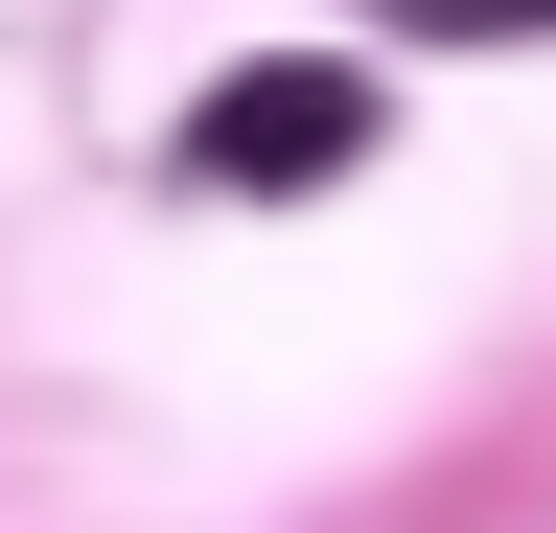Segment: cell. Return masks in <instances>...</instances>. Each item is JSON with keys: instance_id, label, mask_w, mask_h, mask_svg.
<instances>
[{"instance_id": "cell-1", "label": "cell", "mask_w": 556, "mask_h": 533, "mask_svg": "<svg viewBox=\"0 0 556 533\" xmlns=\"http://www.w3.org/2000/svg\"><path fill=\"white\" fill-rule=\"evenodd\" d=\"M371 116H394V93L348 71V47H278V71H232V93L186 116V186H348Z\"/></svg>"}, {"instance_id": "cell-2", "label": "cell", "mask_w": 556, "mask_h": 533, "mask_svg": "<svg viewBox=\"0 0 556 533\" xmlns=\"http://www.w3.org/2000/svg\"><path fill=\"white\" fill-rule=\"evenodd\" d=\"M394 47H556V0H371Z\"/></svg>"}]
</instances>
